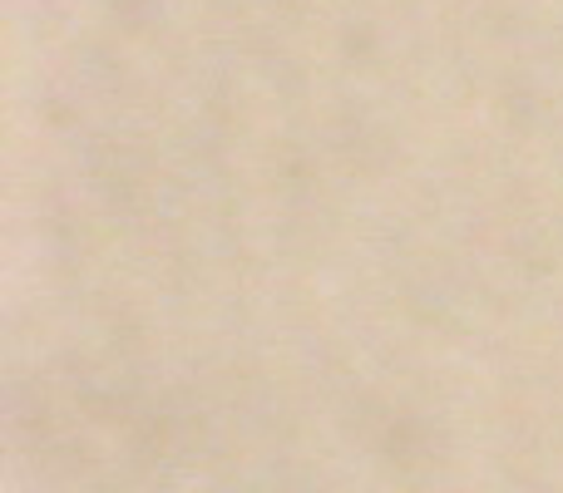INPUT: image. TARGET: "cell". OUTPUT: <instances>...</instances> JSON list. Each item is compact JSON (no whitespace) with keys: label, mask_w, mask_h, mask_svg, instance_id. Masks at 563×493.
I'll return each mask as SVG.
<instances>
[]
</instances>
